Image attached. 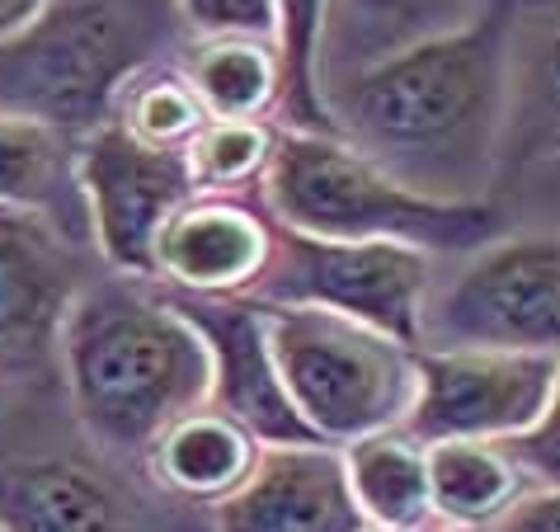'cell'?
Masks as SVG:
<instances>
[{
    "mask_svg": "<svg viewBox=\"0 0 560 532\" xmlns=\"http://www.w3.org/2000/svg\"><path fill=\"white\" fill-rule=\"evenodd\" d=\"M518 0H490L471 24L320 85L330 128L415 194L476 198L509 114Z\"/></svg>",
    "mask_w": 560,
    "mask_h": 532,
    "instance_id": "1",
    "label": "cell"
},
{
    "mask_svg": "<svg viewBox=\"0 0 560 532\" xmlns=\"http://www.w3.org/2000/svg\"><path fill=\"white\" fill-rule=\"evenodd\" d=\"M57 349L81 425L128 458H147L179 415L208 405V344L175 297L147 288L142 274L75 288Z\"/></svg>",
    "mask_w": 560,
    "mask_h": 532,
    "instance_id": "2",
    "label": "cell"
},
{
    "mask_svg": "<svg viewBox=\"0 0 560 532\" xmlns=\"http://www.w3.org/2000/svg\"><path fill=\"white\" fill-rule=\"evenodd\" d=\"M184 34L175 0H48L24 34L0 43V114L85 137L114 118L132 76L179 53Z\"/></svg>",
    "mask_w": 560,
    "mask_h": 532,
    "instance_id": "3",
    "label": "cell"
},
{
    "mask_svg": "<svg viewBox=\"0 0 560 532\" xmlns=\"http://www.w3.org/2000/svg\"><path fill=\"white\" fill-rule=\"evenodd\" d=\"M259 189L273 222L325 241H400L429 255H471L500 236L490 203L415 194L339 132L273 128Z\"/></svg>",
    "mask_w": 560,
    "mask_h": 532,
    "instance_id": "4",
    "label": "cell"
},
{
    "mask_svg": "<svg viewBox=\"0 0 560 532\" xmlns=\"http://www.w3.org/2000/svg\"><path fill=\"white\" fill-rule=\"evenodd\" d=\"M278 378L325 443L400 429L415 401V349L325 307L255 302Z\"/></svg>",
    "mask_w": 560,
    "mask_h": 532,
    "instance_id": "5",
    "label": "cell"
},
{
    "mask_svg": "<svg viewBox=\"0 0 560 532\" xmlns=\"http://www.w3.org/2000/svg\"><path fill=\"white\" fill-rule=\"evenodd\" d=\"M433 284V255L400 241H325L273 222L269 259L241 297L325 307L400 344H419V307Z\"/></svg>",
    "mask_w": 560,
    "mask_h": 532,
    "instance_id": "6",
    "label": "cell"
},
{
    "mask_svg": "<svg viewBox=\"0 0 560 532\" xmlns=\"http://www.w3.org/2000/svg\"><path fill=\"white\" fill-rule=\"evenodd\" d=\"M560 250L551 231L494 236L453 284L424 292L415 349H556Z\"/></svg>",
    "mask_w": 560,
    "mask_h": 532,
    "instance_id": "7",
    "label": "cell"
},
{
    "mask_svg": "<svg viewBox=\"0 0 560 532\" xmlns=\"http://www.w3.org/2000/svg\"><path fill=\"white\" fill-rule=\"evenodd\" d=\"M415 401L406 429L419 443H500L556 410V349H415Z\"/></svg>",
    "mask_w": 560,
    "mask_h": 532,
    "instance_id": "8",
    "label": "cell"
},
{
    "mask_svg": "<svg viewBox=\"0 0 560 532\" xmlns=\"http://www.w3.org/2000/svg\"><path fill=\"white\" fill-rule=\"evenodd\" d=\"M75 175H81L90 236L100 255L118 274L155 278L161 227L179 203L203 194L189 170V155L137 142L118 118H108L75 142Z\"/></svg>",
    "mask_w": 560,
    "mask_h": 532,
    "instance_id": "9",
    "label": "cell"
},
{
    "mask_svg": "<svg viewBox=\"0 0 560 532\" xmlns=\"http://www.w3.org/2000/svg\"><path fill=\"white\" fill-rule=\"evenodd\" d=\"M165 292L175 297V307L198 325V335L208 344V363H212L208 405L241 419L259 443H325L302 419L283 378H278L269 335H264V316L250 297L179 292V288H165Z\"/></svg>",
    "mask_w": 560,
    "mask_h": 532,
    "instance_id": "10",
    "label": "cell"
},
{
    "mask_svg": "<svg viewBox=\"0 0 560 532\" xmlns=\"http://www.w3.org/2000/svg\"><path fill=\"white\" fill-rule=\"evenodd\" d=\"M222 528L353 532L368 528L353 505L339 443H264L236 490L212 505Z\"/></svg>",
    "mask_w": 560,
    "mask_h": 532,
    "instance_id": "11",
    "label": "cell"
},
{
    "mask_svg": "<svg viewBox=\"0 0 560 532\" xmlns=\"http://www.w3.org/2000/svg\"><path fill=\"white\" fill-rule=\"evenodd\" d=\"M273 245V217L231 194H194L155 236V278L179 292H245Z\"/></svg>",
    "mask_w": 560,
    "mask_h": 532,
    "instance_id": "12",
    "label": "cell"
},
{
    "mask_svg": "<svg viewBox=\"0 0 560 532\" xmlns=\"http://www.w3.org/2000/svg\"><path fill=\"white\" fill-rule=\"evenodd\" d=\"M67 245L43 217L0 208V354H34L57 339L75 297Z\"/></svg>",
    "mask_w": 560,
    "mask_h": 532,
    "instance_id": "13",
    "label": "cell"
},
{
    "mask_svg": "<svg viewBox=\"0 0 560 532\" xmlns=\"http://www.w3.org/2000/svg\"><path fill=\"white\" fill-rule=\"evenodd\" d=\"M490 0H325L316 76L335 85L382 57L471 24Z\"/></svg>",
    "mask_w": 560,
    "mask_h": 532,
    "instance_id": "14",
    "label": "cell"
},
{
    "mask_svg": "<svg viewBox=\"0 0 560 532\" xmlns=\"http://www.w3.org/2000/svg\"><path fill=\"white\" fill-rule=\"evenodd\" d=\"M75 142L81 137L43 118L0 114V208L34 212L71 245H81L95 236L75 175Z\"/></svg>",
    "mask_w": 560,
    "mask_h": 532,
    "instance_id": "15",
    "label": "cell"
},
{
    "mask_svg": "<svg viewBox=\"0 0 560 532\" xmlns=\"http://www.w3.org/2000/svg\"><path fill=\"white\" fill-rule=\"evenodd\" d=\"M259 438L231 419L217 405H198V410L179 415L161 438L151 443V476L194 505H217L226 499L236 485L250 476V466L259 458Z\"/></svg>",
    "mask_w": 560,
    "mask_h": 532,
    "instance_id": "16",
    "label": "cell"
},
{
    "mask_svg": "<svg viewBox=\"0 0 560 532\" xmlns=\"http://www.w3.org/2000/svg\"><path fill=\"white\" fill-rule=\"evenodd\" d=\"M424 462H429L433 519L457 523V528L500 523L504 509L527 485H541L509 458L504 443H490V438H443V443H424Z\"/></svg>",
    "mask_w": 560,
    "mask_h": 532,
    "instance_id": "17",
    "label": "cell"
},
{
    "mask_svg": "<svg viewBox=\"0 0 560 532\" xmlns=\"http://www.w3.org/2000/svg\"><path fill=\"white\" fill-rule=\"evenodd\" d=\"M345 448V472L353 505L363 513V523L377 528H429L433 499H429V462L424 443L410 438L406 429H377L363 433Z\"/></svg>",
    "mask_w": 560,
    "mask_h": 532,
    "instance_id": "18",
    "label": "cell"
},
{
    "mask_svg": "<svg viewBox=\"0 0 560 532\" xmlns=\"http://www.w3.org/2000/svg\"><path fill=\"white\" fill-rule=\"evenodd\" d=\"M184 76L212 118H269L283 100V61L273 38H198L184 57Z\"/></svg>",
    "mask_w": 560,
    "mask_h": 532,
    "instance_id": "19",
    "label": "cell"
},
{
    "mask_svg": "<svg viewBox=\"0 0 560 532\" xmlns=\"http://www.w3.org/2000/svg\"><path fill=\"white\" fill-rule=\"evenodd\" d=\"M118 519L114 495L100 476L71 462H43L14 472L5 485L0 523L14 528H104Z\"/></svg>",
    "mask_w": 560,
    "mask_h": 532,
    "instance_id": "20",
    "label": "cell"
},
{
    "mask_svg": "<svg viewBox=\"0 0 560 532\" xmlns=\"http://www.w3.org/2000/svg\"><path fill=\"white\" fill-rule=\"evenodd\" d=\"M114 118L128 128L137 142L165 147V151H189V142L208 128V108L194 95L184 67H147L142 76H132L128 90L114 104Z\"/></svg>",
    "mask_w": 560,
    "mask_h": 532,
    "instance_id": "21",
    "label": "cell"
},
{
    "mask_svg": "<svg viewBox=\"0 0 560 532\" xmlns=\"http://www.w3.org/2000/svg\"><path fill=\"white\" fill-rule=\"evenodd\" d=\"M273 5H278L273 48H278V61H283V100H278V114H288V128L335 132L330 114H325V100H320V76H316L325 0H273Z\"/></svg>",
    "mask_w": 560,
    "mask_h": 532,
    "instance_id": "22",
    "label": "cell"
},
{
    "mask_svg": "<svg viewBox=\"0 0 560 532\" xmlns=\"http://www.w3.org/2000/svg\"><path fill=\"white\" fill-rule=\"evenodd\" d=\"M273 128L264 118H208V128L189 142V170L203 194H231L255 184L269 165Z\"/></svg>",
    "mask_w": 560,
    "mask_h": 532,
    "instance_id": "23",
    "label": "cell"
},
{
    "mask_svg": "<svg viewBox=\"0 0 560 532\" xmlns=\"http://www.w3.org/2000/svg\"><path fill=\"white\" fill-rule=\"evenodd\" d=\"M175 5L198 38H273L278 28L273 0H175Z\"/></svg>",
    "mask_w": 560,
    "mask_h": 532,
    "instance_id": "24",
    "label": "cell"
},
{
    "mask_svg": "<svg viewBox=\"0 0 560 532\" xmlns=\"http://www.w3.org/2000/svg\"><path fill=\"white\" fill-rule=\"evenodd\" d=\"M43 5H48V0H0V43L24 34V28L43 14Z\"/></svg>",
    "mask_w": 560,
    "mask_h": 532,
    "instance_id": "25",
    "label": "cell"
}]
</instances>
